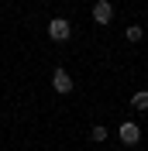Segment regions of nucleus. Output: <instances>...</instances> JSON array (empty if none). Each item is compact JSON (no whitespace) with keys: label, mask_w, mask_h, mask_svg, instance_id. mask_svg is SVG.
Segmentation results:
<instances>
[{"label":"nucleus","mask_w":148,"mask_h":151,"mask_svg":"<svg viewBox=\"0 0 148 151\" xmlns=\"http://www.w3.org/2000/svg\"><path fill=\"white\" fill-rule=\"evenodd\" d=\"M48 38H52V41H69V38H73L69 21H65V17H52V21H48Z\"/></svg>","instance_id":"1"},{"label":"nucleus","mask_w":148,"mask_h":151,"mask_svg":"<svg viewBox=\"0 0 148 151\" xmlns=\"http://www.w3.org/2000/svg\"><path fill=\"white\" fill-rule=\"evenodd\" d=\"M52 89H55L59 96H69L73 93V76L65 72V69H55V72H52Z\"/></svg>","instance_id":"2"},{"label":"nucleus","mask_w":148,"mask_h":151,"mask_svg":"<svg viewBox=\"0 0 148 151\" xmlns=\"http://www.w3.org/2000/svg\"><path fill=\"white\" fill-rule=\"evenodd\" d=\"M93 21H96V24H110L114 21V4L110 0H96V4H93Z\"/></svg>","instance_id":"3"},{"label":"nucleus","mask_w":148,"mask_h":151,"mask_svg":"<svg viewBox=\"0 0 148 151\" xmlns=\"http://www.w3.org/2000/svg\"><path fill=\"white\" fill-rule=\"evenodd\" d=\"M124 38H128L131 45H134V41H141V38H145V31H141V28H138V24H131V28H128V31H124Z\"/></svg>","instance_id":"6"},{"label":"nucleus","mask_w":148,"mask_h":151,"mask_svg":"<svg viewBox=\"0 0 148 151\" xmlns=\"http://www.w3.org/2000/svg\"><path fill=\"white\" fill-rule=\"evenodd\" d=\"M131 106L134 110H148V89H138V93L131 96Z\"/></svg>","instance_id":"5"},{"label":"nucleus","mask_w":148,"mask_h":151,"mask_svg":"<svg viewBox=\"0 0 148 151\" xmlns=\"http://www.w3.org/2000/svg\"><path fill=\"white\" fill-rule=\"evenodd\" d=\"M90 141H96V144H100V141H107V127H103V124H96V127L90 131Z\"/></svg>","instance_id":"7"},{"label":"nucleus","mask_w":148,"mask_h":151,"mask_svg":"<svg viewBox=\"0 0 148 151\" xmlns=\"http://www.w3.org/2000/svg\"><path fill=\"white\" fill-rule=\"evenodd\" d=\"M120 141H124V144H138L141 141V127L134 120H124V124H120Z\"/></svg>","instance_id":"4"}]
</instances>
